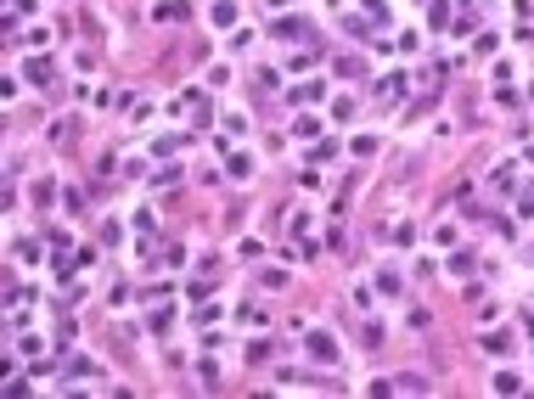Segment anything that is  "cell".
Returning a JSON list of instances; mask_svg holds the SVG:
<instances>
[{
    "instance_id": "obj_1",
    "label": "cell",
    "mask_w": 534,
    "mask_h": 399,
    "mask_svg": "<svg viewBox=\"0 0 534 399\" xmlns=\"http://www.w3.org/2000/svg\"><path fill=\"white\" fill-rule=\"evenodd\" d=\"M304 349L315 354V360H321V366H332V360H338V343H332L326 332H309V337H304Z\"/></svg>"
},
{
    "instance_id": "obj_2",
    "label": "cell",
    "mask_w": 534,
    "mask_h": 399,
    "mask_svg": "<svg viewBox=\"0 0 534 399\" xmlns=\"http://www.w3.org/2000/svg\"><path fill=\"white\" fill-rule=\"evenodd\" d=\"M422 388H428L422 377H394V394H422Z\"/></svg>"
}]
</instances>
